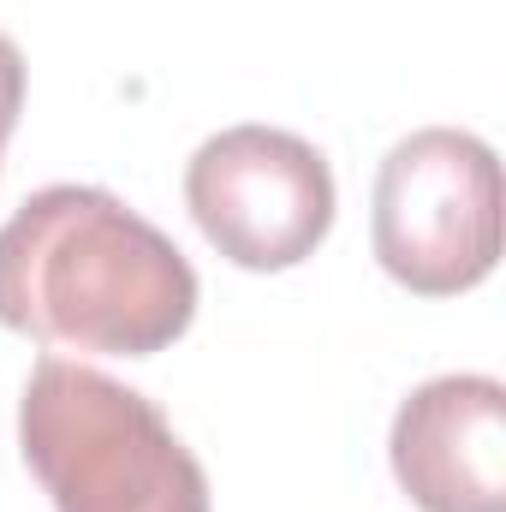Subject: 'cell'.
<instances>
[{
  "label": "cell",
  "instance_id": "cell-1",
  "mask_svg": "<svg viewBox=\"0 0 506 512\" xmlns=\"http://www.w3.org/2000/svg\"><path fill=\"white\" fill-rule=\"evenodd\" d=\"M197 316L185 251L102 185H42L0 227V328L96 358H155Z\"/></svg>",
  "mask_w": 506,
  "mask_h": 512
},
{
  "label": "cell",
  "instance_id": "cell-2",
  "mask_svg": "<svg viewBox=\"0 0 506 512\" xmlns=\"http://www.w3.org/2000/svg\"><path fill=\"white\" fill-rule=\"evenodd\" d=\"M18 447L54 512H209V477L161 405L90 364L30 370Z\"/></svg>",
  "mask_w": 506,
  "mask_h": 512
},
{
  "label": "cell",
  "instance_id": "cell-3",
  "mask_svg": "<svg viewBox=\"0 0 506 512\" xmlns=\"http://www.w3.org/2000/svg\"><path fill=\"white\" fill-rule=\"evenodd\" d=\"M376 262L417 298H453L501 262V161L459 126H423L381 155Z\"/></svg>",
  "mask_w": 506,
  "mask_h": 512
},
{
  "label": "cell",
  "instance_id": "cell-4",
  "mask_svg": "<svg viewBox=\"0 0 506 512\" xmlns=\"http://www.w3.org/2000/svg\"><path fill=\"white\" fill-rule=\"evenodd\" d=\"M185 203L227 262L274 274L298 268L334 227V173L316 143L280 126H227L197 143Z\"/></svg>",
  "mask_w": 506,
  "mask_h": 512
},
{
  "label": "cell",
  "instance_id": "cell-5",
  "mask_svg": "<svg viewBox=\"0 0 506 512\" xmlns=\"http://www.w3.org/2000/svg\"><path fill=\"white\" fill-rule=\"evenodd\" d=\"M387 459L411 507L506 512V387L495 376H435L393 411Z\"/></svg>",
  "mask_w": 506,
  "mask_h": 512
},
{
  "label": "cell",
  "instance_id": "cell-6",
  "mask_svg": "<svg viewBox=\"0 0 506 512\" xmlns=\"http://www.w3.org/2000/svg\"><path fill=\"white\" fill-rule=\"evenodd\" d=\"M18 108H24V54L0 30V149H6V137L18 126Z\"/></svg>",
  "mask_w": 506,
  "mask_h": 512
}]
</instances>
